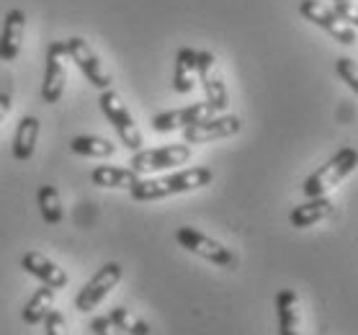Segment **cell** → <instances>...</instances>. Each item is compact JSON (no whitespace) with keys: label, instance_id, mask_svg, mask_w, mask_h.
<instances>
[{"label":"cell","instance_id":"5b68a950","mask_svg":"<svg viewBox=\"0 0 358 335\" xmlns=\"http://www.w3.org/2000/svg\"><path fill=\"white\" fill-rule=\"evenodd\" d=\"M122 278H124V269L119 266V263L116 261L103 263V266L90 276L88 284L78 292V297H75V310L78 312H93L98 304L111 294V289H114Z\"/></svg>","mask_w":358,"mask_h":335},{"label":"cell","instance_id":"83f0119b","mask_svg":"<svg viewBox=\"0 0 358 335\" xmlns=\"http://www.w3.org/2000/svg\"><path fill=\"white\" fill-rule=\"evenodd\" d=\"M10 111V93L8 90H0V122L8 116Z\"/></svg>","mask_w":358,"mask_h":335},{"label":"cell","instance_id":"2e32d148","mask_svg":"<svg viewBox=\"0 0 358 335\" xmlns=\"http://www.w3.org/2000/svg\"><path fill=\"white\" fill-rule=\"evenodd\" d=\"M278 335H299V297L294 289H281L276 294Z\"/></svg>","mask_w":358,"mask_h":335},{"label":"cell","instance_id":"ac0fdd59","mask_svg":"<svg viewBox=\"0 0 358 335\" xmlns=\"http://www.w3.org/2000/svg\"><path fill=\"white\" fill-rule=\"evenodd\" d=\"M90 180L101 188H131L139 180L134 168H119V165H98L90 173Z\"/></svg>","mask_w":358,"mask_h":335},{"label":"cell","instance_id":"4fadbf2b","mask_svg":"<svg viewBox=\"0 0 358 335\" xmlns=\"http://www.w3.org/2000/svg\"><path fill=\"white\" fill-rule=\"evenodd\" d=\"M26 31V13L21 8H10L3 18L0 26V59L3 62H13L21 55V44H24Z\"/></svg>","mask_w":358,"mask_h":335},{"label":"cell","instance_id":"3957f363","mask_svg":"<svg viewBox=\"0 0 358 335\" xmlns=\"http://www.w3.org/2000/svg\"><path fill=\"white\" fill-rule=\"evenodd\" d=\"M98 104H101L103 116H106L108 122H111V127L116 129V134H119L124 148L131 150V152L142 150V131H139V127L134 124V119H131L129 108H127V104L122 101V96L114 93L111 88L101 90Z\"/></svg>","mask_w":358,"mask_h":335},{"label":"cell","instance_id":"d4e9b609","mask_svg":"<svg viewBox=\"0 0 358 335\" xmlns=\"http://www.w3.org/2000/svg\"><path fill=\"white\" fill-rule=\"evenodd\" d=\"M41 325H44V333L47 335H70L67 333V322H65V318H62V312L55 310V307L49 310V315L44 318Z\"/></svg>","mask_w":358,"mask_h":335},{"label":"cell","instance_id":"44dd1931","mask_svg":"<svg viewBox=\"0 0 358 335\" xmlns=\"http://www.w3.org/2000/svg\"><path fill=\"white\" fill-rule=\"evenodd\" d=\"M36 204H39L41 220L47 222V224H59V222H62V217H65L59 191L55 186H49V183L36 191Z\"/></svg>","mask_w":358,"mask_h":335},{"label":"cell","instance_id":"8992f818","mask_svg":"<svg viewBox=\"0 0 358 335\" xmlns=\"http://www.w3.org/2000/svg\"><path fill=\"white\" fill-rule=\"evenodd\" d=\"M65 55L73 59L75 65H78V70L88 78L90 85H96L98 90L111 88V83H114V80H111V73L103 67L101 57L93 52V47H90L83 36H70V39L65 41Z\"/></svg>","mask_w":358,"mask_h":335},{"label":"cell","instance_id":"4316f807","mask_svg":"<svg viewBox=\"0 0 358 335\" xmlns=\"http://www.w3.org/2000/svg\"><path fill=\"white\" fill-rule=\"evenodd\" d=\"M335 13L341 21H345L348 26H358V6L353 0H345V3H335Z\"/></svg>","mask_w":358,"mask_h":335},{"label":"cell","instance_id":"e0dca14e","mask_svg":"<svg viewBox=\"0 0 358 335\" xmlns=\"http://www.w3.org/2000/svg\"><path fill=\"white\" fill-rule=\"evenodd\" d=\"M39 131L41 124L36 116H24L16 127V134H13V157L16 160H29L36 150V142H39Z\"/></svg>","mask_w":358,"mask_h":335},{"label":"cell","instance_id":"ba28073f","mask_svg":"<svg viewBox=\"0 0 358 335\" xmlns=\"http://www.w3.org/2000/svg\"><path fill=\"white\" fill-rule=\"evenodd\" d=\"M191 160V148L186 142L183 145H163V148L152 150H137L131 155V168L137 173H152L165 171V168H176V165H186Z\"/></svg>","mask_w":358,"mask_h":335},{"label":"cell","instance_id":"484cf974","mask_svg":"<svg viewBox=\"0 0 358 335\" xmlns=\"http://www.w3.org/2000/svg\"><path fill=\"white\" fill-rule=\"evenodd\" d=\"M90 330H93L96 335H127V333H122L114 322H111V318H108V315H101V318L90 320Z\"/></svg>","mask_w":358,"mask_h":335},{"label":"cell","instance_id":"277c9868","mask_svg":"<svg viewBox=\"0 0 358 335\" xmlns=\"http://www.w3.org/2000/svg\"><path fill=\"white\" fill-rule=\"evenodd\" d=\"M176 240H178L180 248H186L188 253L199 255V258L214 263V266H220V269H229V271L237 269V255L232 253L227 245H222L220 240L203 235L199 229L178 227L176 229Z\"/></svg>","mask_w":358,"mask_h":335},{"label":"cell","instance_id":"ffe728a7","mask_svg":"<svg viewBox=\"0 0 358 335\" xmlns=\"http://www.w3.org/2000/svg\"><path fill=\"white\" fill-rule=\"evenodd\" d=\"M52 307H55V289L41 284L31 294V299L26 302L24 310H21V318H24L26 325H41Z\"/></svg>","mask_w":358,"mask_h":335},{"label":"cell","instance_id":"9a60e30c","mask_svg":"<svg viewBox=\"0 0 358 335\" xmlns=\"http://www.w3.org/2000/svg\"><path fill=\"white\" fill-rule=\"evenodd\" d=\"M333 212H335L333 199L315 197V199H310V201H304V204L294 206V212L289 214V222H292V227L304 229V227H312V224L327 220V217H333Z\"/></svg>","mask_w":358,"mask_h":335},{"label":"cell","instance_id":"30bf717a","mask_svg":"<svg viewBox=\"0 0 358 335\" xmlns=\"http://www.w3.org/2000/svg\"><path fill=\"white\" fill-rule=\"evenodd\" d=\"M299 13H301V18H307L310 24L320 26L322 31H327L335 41H341V44H353V41H356L353 26L341 21L338 13L325 8L320 0H299Z\"/></svg>","mask_w":358,"mask_h":335},{"label":"cell","instance_id":"7a4b0ae2","mask_svg":"<svg viewBox=\"0 0 358 335\" xmlns=\"http://www.w3.org/2000/svg\"><path fill=\"white\" fill-rule=\"evenodd\" d=\"M358 168V150L356 148H343L338 150L325 165H320L317 171L312 173L310 178L304 180V197L307 199H315V197H325L327 191H333L338 183H341L345 176Z\"/></svg>","mask_w":358,"mask_h":335},{"label":"cell","instance_id":"9c48e42d","mask_svg":"<svg viewBox=\"0 0 358 335\" xmlns=\"http://www.w3.org/2000/svg\"><path fill=\"white\" fill-rule=\"evenodd\" d=\"M240 129H243L240 116H235V114L209 116V119H203V122L186 127V129H183V142H186V145H206V142H214V139L235 137Z\"/></svg>","mask_w":358,"mask_h":335},{"label":"cell","instance_id":"8fae6325","mask_svg":"<svg viewBox=\"0 0 358 335\" xmlns=\"http://www.w3.org/2000/svg\"><path fill=\"white\" fill-rule=\"evenodd\" d=\"M65 41H52L44 55V80H41V101L57 104L65 90Z\"/></svg>","mask_w":358,"mask_h":335},{"label":"cell","instance_id":"603a6c76","mask_svg":"<svg viewBox=\"0 0 358 335\" xmlns=\"http://www.w3.org/2000/svg\"><path fill=\"white\" fill-rule=\"evenodd\" d=\"M108 318L127 335H150V325H147L145 320H139L137 315H131L127 307H114V310L108 312Z\"/></svg>","mask_w":358,"mask_h":335},{"label":"cell","instance_id":"52a82bcc","mask_svg":"<svg viewBox=\"0 0 358 335\" xmlns=\"http://www.w3.org/2000/svg\"><path fill=\"white\" fill-rule=\"evenodd\" d=\"M196 78L201 83L203 93H206V104L214 108V114L220 111H227L229 106V93L227 85L222 80L220 70H217V59H214L212 52H196Z\"/></svg>","mask_w":358,"mask_h":335},{"label":"cell","instance_id":"7c38bea8","mask_svg":"<svg viewBox=\"0 0 358 335\" xmlns=\"http://www.w3.org/2000/svg\"><path fill=\"white\" fill-rule=\"evenodd\" d=\"M214 116V108L201 101V104H191L186 108H176V111H163V114L152 116V129L155 131H176L186 129L191 124H199L203 119Z\"/></svg>","mask_w":358,"mask_h":335},{"label":"cell","instance_id":"5bb4252c","mask_svg":"<svg viewBox=\"0 0 358 335\" xmlns=\"http://www.w3.org/2000/svg\"><path fill=\"white\" fill-rule=\"evenodd\" d=\"M21 269L26 273H31L34 278H39L41 284L52 286L55 292L57 289H65L67 286V273L59 269L55 261H49L47 255L36 253V250H29V253L21 255Z\"/></svg>","mask_w":358,"mask_h":335},{"label":"cell","instance_id":"f1b7e54d","mask_svg":"<svg viewBox=\"0 0 358 335\" xmlns=\"http://www.w3.org/2000/svg\"><path fill=\"white\" fill-rule=\"evenodd\" d=\"M335 3H345V0H335Z\"/></svg>","mask_w":358,"mask_h":335},{"label":"cell","instance_id":"d6986e66","mask_svg":"<svg viewBox=\"0 0 358 335\" xmlns=\"http://www.w3.org/2000/svg\"><path fill=\"white\" fill-rule=\"evenodd\" d=\"M196 83V50L180 47L176 55V70H173V88L176 93H191Z\"/></svg>","mask_w":358,"mask_h":335},{"label":"cell","instance_id":"cb8c5ba5","mask_svg":"<svg viewBox=\"0 0 358 335\" xmlns=\"http://www.w3.org/2000/svg\"><path fill=\"white\" fill-rule=\"evenodd\" d=\"M335 73H338V78H341V80L358 96V62L356 59L338 57V62H335Z\"/></svg>","mask_w":358,"mask_h":335},{"label":"cell","instance_id":"7402d4cb","mask_svg":"<svg viewBox=\"0 0 358 335\" xmlns=\"http://www.w3.org/2000/svg\"><path fill=\"white\" fill-rule=\"evenodd\" d=\"M70 150L75 155H85V157H114L116 155V145L108 142L103 137H93V134H85V137H75L70 142Z\"/></svg>","mask_w":358,"mask_h":335},{"label":"cell","instance_id":"6da1fadb","mask_svg":"<svg viewBox=\"0 0 358 335\" xmlns=\"http://www.w3.org/2000/svg\"><path fill=\"white\" fill-rule=\"evenodd\" d=\"M214 180V173L209 168H188V171L173 173V176H163V178H139L134 186L129 188V194L134 201H157V199L178 197V194H188L196 188L209 186Z\"/></svg>","mask_w":358,"mask_h":335}]
</instances>
